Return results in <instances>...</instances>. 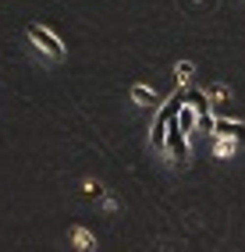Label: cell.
Here are the masks:
<instances>
[{"label":"cell","mask_w":245,"mask_h":252,"mask_svg":"<svg viewBox=\"0 0 245 252\" xmlns=\"http://www.w3.org/2000/svg\"><path fill=\"white\" fill-rule=\"evenodd\" d=\"M214 125H217L214 114H199L195 117V131H210V135H214Z\"/></svg>","instance_id":"cell-11"},{"label":"cell","mask_w":245,"mask_h":252,"mask_svg":"<svg viewBox=\"0 0 245 252\" xmlns=\"http://www.w3.org/2000/svg\"><path fill=\"white\" fill-rule=\"evenodd\" d=\"M217 157H235L238 153V139H227V135H217V146H214Z\"/></svg>","instance_id":"cell-8"},{"label":"cell","mask_w":245,"mask_h":252,"mask_svg":"<svg viewBox=\"0 0 245 252\" xmlns=\"http://www.w3.org/2000/svg\"><path fill=\"white\" fill-rule=\"evenodd\" d=\"M195 117H199V114H195V107H192L188 99H185V103L178 107V114H174V121H178V128H182L185 135H195Z\"/></svg>","instance_id":"cell-4"},{"label":"cell","mask_w":245,"mask_h":252,"mask_svg":"<svg viewBox=\"0 0 245 252\" xmlns=\"http://www.w3.org/2000/svg\"><path fill=\"white\" fill-rule=\"evenodd\" d=\"M188 103L195 107V114H210V103H206V93H199V89H195V93H188Z\"/></svg>","instance_id":"cell-10"},{"label":"cell","mask_w":245,"mask_h":252,"mask_svg":"<svg viewBox=\"0 0 245 252\" xmlns=\"http://www.w3.org/2000/svg\"><path fill=\"white\" fill-rule=\"evenodd\" d=\"M167 121H171V117L156 114V121H153V128H150V142H153V149H163V139H167Z\"/></svg>","instance_id":"cell-5"},{"label":"cell","mask_w":245,"mask_h":252,"mask_svg":"<svg viewBox=\"0 0 245 252\" xmlns=\"http://www.w3.org/2000/svg\"><path fill=\"white\" fill-rule=\"evenodd\" d=\"M132 99H135V103H142V107H153V103H156V93H153L150 86H132Z\"/></svg>","instance_id":"cell-7"},{"label":"cell","mask_w":245,"mask_h":252,"mask_svg":"<svg viewBox=\"0 0 245 252\" xmlns=\"http://www.w3.org/2000/svg\"><path fill=\"white\" fill-rule=\"evenodd\" d=\"M103 210L114 213V210H118V199H110V195H107V199H103Z\"/></svg>","instance_id":"cell-14"},{"label":"cell","mask_w":245,"mask_h":252,"mask_svg":"<svg viewBox=\"0 0 245 252\" xmlns=\"http://www.w3.org/2000/svg\"><path fill=\"white\" fill-rule=\"evenodd\" d=\"M163 153H167L174 163H185V160H188V153H192V149H188V135H185L182 128H178L174 117L167 121V139H163Z\"/></svg>","instance_id":"cell-1"},{"label":"cell","mask_w":245,"mask_h":252,"mask_svg":"<svg viewBox=\"0 0 245 252\" xmlns=\"http://www.w3.org/2000/svg\"><path fill=\"white\" fill-rule=\"evenodd\" d=\"M214 135H227V139H245V121H231V117H217Z\"/></svg>","instance_id":"cell-3"},{"label":"cell","mask_w":245,"mask_h":252,"mask_svg":"<svg viewBox=\"0 0 245 252\" xmlns=\"http://www.w3.org/2000/svg\"><path fill=\"white\" fill-rule=\"evenodd\" d=\"M25 32H29V39L36 43V46H39V50H43V54L50 57V61H61V57H64V43H61V39H57V36H54V32L46 29V25H36V22H32Z\"/></svg>","instance_id":"cell-2"},{"label":"cell","mask_w":245,"mask_h":252,"mask_svg":"<svg viewBox=\"0 0 245 252\" xmlns=\"http://www.w3.org/2000/svg\"><path fill=\"white\" fill-rule=\"evenodd\" d=\"M206 96H214V99H227V86H210Z\"/></svg>","instance_id":"cell-12"},{"label":"cell","mask_w":245,"mask_h":252,"mask_svg":"<svg viewBox=\"0 0 245 252\" xmlns=\"http://www.w3.org/2000/svg\"><path fill=\"white\" fill-rule=\"evenodd\" d=\"M82 189H86V195H103V189H100V185H96V181H86V185H82Z\"/></svg>","instance_id":"cell-13"},{"label":"cell","mask_w":245,"mask_h":252,"mask_svg":"<svg viewBox=\"0 0 245 252\" xmlns=\"http://www.w3.org/2000/svg\"><path fill=\"white\" fill-rule=\"evenodd\" d=\"M71 242H75V249H82V252H89V249H96V238L86 231V227H75V234H71Z\"/></svg>","instance_id":"cell-6"},{"label":"cell","mask_w":245,"mask_h":252,"mask_svg":"<svg viewBox=\"0 0 245 252\" xmlns=\"http://www.w3.org/2000/svg\"><path fill=\"white\" fill-rule=\"evenodd\" d=\"M174 75H178V86H188V82H192V75H195V64H192V61H178Z\"/></svg>","instance_id":"cell-9"}]
</instances>
